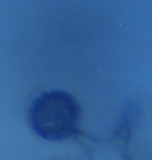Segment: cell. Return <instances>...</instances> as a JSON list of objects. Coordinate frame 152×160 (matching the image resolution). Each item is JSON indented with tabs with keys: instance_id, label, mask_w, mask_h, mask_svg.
Returning a JSON list of instances; mask_svg holds the SVG:
<instances>
[{
	"instance_id": "obj_1",
	"label": "cell",
	"mask_w": 152,
	"mask_h": 160,
	"mask_svg": "<svg viewBox=\"0 0 152 160\" xmlns=\"http://www.w3.org/2000/svg\"><path fill=\"white\" fill-rule=\"evenodd\" d=\"M80 107L70 93L58 90L41 93L31 105L30 121L37 135L48 141L74 135L79 127Z\"/></svg>"
}]
</instances>
